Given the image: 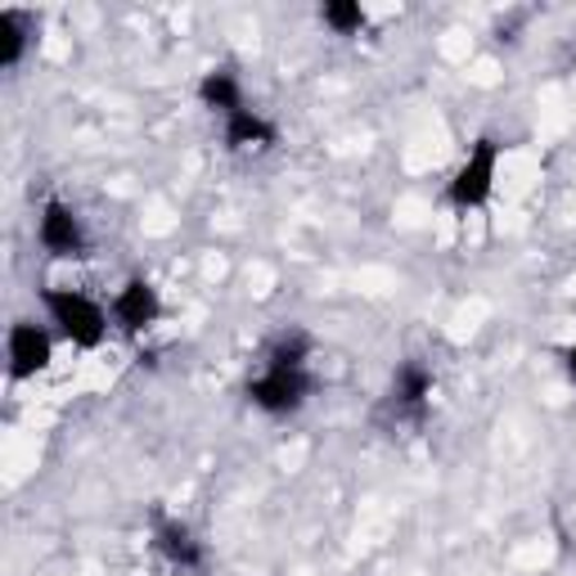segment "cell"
<instances>
[{
    "label": "cell",
    "mask_w": 576,
    "mask_h": 576,
    "mask_svg": "<svg viewBox=\"0 0 576 576\" xmlns=\"http://www.w3.org/2000/svg\"><path fill=\"white\" fill-rule=\"evenodd\" d=\"M0 32H6V68H14L19 54H23V14L6 10L0 14Z\"/></svg>",
    "instance_id": "obj_12"
},
{
    "label": "cell",
    "mask_w": 576,
    "mask_h": 576,
    "mask_svg": "<svg viewBox=\"0 0 576 576\" xmlns=\"http://www.w3.org/2000/svg\"><path fill=\"white\" fill-rule=\"evenodd\" d=\"M495 158H500V144H495L491 135H482V140L473 144L469 163L460 167V176L451 181V203H460V207L486 203V198H491V181H495Z\"/></svg>",
    "instance_id": "obj_3"
},
{
    "label": "cell",
    "mask_w": 576,
    "mask_h": 576,
    "mask_svg": "<svg viewBox=\"0 0 576 576\" xmlns=\"http://www.w3.org/2000/svg\"><path fill=\"white\" fill-rule=\"evenodd\" d=\"M567 370H572V379H576V347L567 351Z\"/></svg>",
    "instance_id": "obj_13"
},
{
    "label": "cell",
    "mask_w": 576,
    "mask_h": 576,
    "mask_svg": "<svg viewBox=\"0 0 576 576\" xmlns=\"http://www.w3.org/2000/svg\"><path fill=\"white\" fill-rule=\"evenodd\" d=\"M428 392H432V374L428 370H419V366H405L401 374H397V401L405 405V410H423V401H428Z\"/></svg>",
    "instance_id": "obj_10"
},
{
    "label": "cell",
    "mask_w": 576,
    "mask_h": 576,
    "mask_svg": "<svg viewBox=\"0 0 576 576\" xmlns=\"http://www.w3.org/2000/svg\"><path fill=\"white\" fill-rule=\"evenodd\" d=\"M226 144H230V150H248V144H275V126L261 122L253 109H239V113H230Z\"/></svg>",
    "instance_id": "obj_9"
},
{
    "label": "cell",
    "mask_w": 576,
    "mask_h": 576,
    "mask_svg": "<svg viewBox=\"0 0 576 576\" xmlns=\"http://www.w3.org/2000/svg\"><path fill=\"white\" fill-rule=\"evenodd\" d=\"M198 95H203V104L222 109L226 117L244 109V100H239V82H235V72H230V68H216V72H207L203 86H198Z\"/></svg>",
    "instance_id": "obj_8"
},
{
    "label": "cell",
    "mask_w": 576,
    "mask_h": 576,
    "mask_svg": "<svg viewBox=\"0 0 576 576\" xmlns=\"http://www.w3.org/2000/svg\"><path fill=\"white\" fill-rule=\"evenodd\" d=\"M113 316H117V325L126 333H140L144 325L158 320V294L144 279H131L122 294H117V302H113Z\"/></svg>",
    "instance_id": "obj_6"
},
{
    "label": "cell",
    "mask_w": 576,
    "mask_h": 576,
    "mask_svg": "<svg viewBox=\"0 0 576 576\" xmlns=\"http://www.w3.org/2000/svg\"><path fill=\"white\" fill-rule=\"evenodd\" d=\"M325 23L333 32H342V37H351V32L366 28V10L351 6V0H333V6H325Z\"/></svg>",
    "instance_id": "obj_11"
},
{
    "label": "cell",
    "mask_w": 576,
    "mask_h": 576,
    "mask_svg": "<svg viewBox=\"0 0 576 576\" xmlns=\"http://www.w3.org/2000/svg\"><path fill=\"white\" fill-rule=\"evenodd\" d=\"M307 347H311V342H307L302 333H294V338H279V342H275L266 374L248 388V397H253L266 414H288V410H298V405H302V397L311 392V379H307V370H302Z\"/></svg>",
    "instance_id": "obj_1"
},
{
    "label": "cell",
    "mask_w": 576,
    "mask_h": 576,
    "mask_svg": "<svg viewBox=\"0 0 576 576\" xmlns=\"http://www.w3.org/2000/svg\"><path fill=\"white\" fill-rule=\"evenodd\" d=\"M41 244L54 257H82L86 253L78 216H72L63 203H45V212H41Z\"/></svg>",
    "instance_id": "obj_4"
},
{
    "label": "cell",
    "mask_w": 576,
    "mask_h": 576,
    "mask_svg": "<svg viewBox=\"0 0 576 576\" xmlns=\"http://www.w3.org/2000/svg\"><path fill=\"white\" fill-rule=\"evenodd\" d=\"M45 307L54 316V325H63V333L78 342V347H100L104 342V311L82 298V294H72V288H50L45 294Z\"/></svg>",
    "instance_id": "obj_2"
},
{
    "label": "cell",
    "mask_w": 576,
    "mask_h": 576,
    "mask_svg": "<svg viewBox=\"0 0 576 576\" xmlns=\"http://www.w3.org/2000/svg\"><path fill=\"white\" fill-rule=\"evenodd\" d=\"M154 545H158V554H163L172 567H181V572H203V545L194 541V532H189L185 523H172V518L158 514Z\"/></svg>",
    "instance_id": "obj_5"
},
{
    "label": "cell",
    "mask_w": 576,
    "mask_h": 576,
    "mask_svg": "<svg viewBox=\"0 0 576 576\" xmlns=\"http://www.w3.org/2000/svg\"><path fill=\"white\" fill-rule=\"evenodd\" d=\"M10 360H14V379H28L50 366V333L37 325H14L10 329Z\"/></svg>",
    "instance_id": "obj_7"
}]
</instances>
